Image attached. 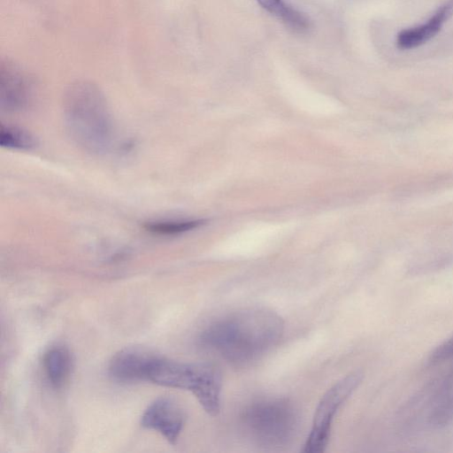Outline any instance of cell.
Returning <instances> with one entry per match:
<instances>
[{
	"instance_id": "obj_1",
	"label": "cell",
	"mask_w": 453,
	"mask_h": 453,
	"mask_svg": "<svg viewBox=\"0 0 453 453\" xmlns=\"http://www.w3.org/2000/svg\"><path fill=\"white\" fill-rule=\"evenodd\" d=\"M282 319L265 308L244 309L209 325L199 341L234 365H245L260 358L281 338Z\"/></svg>"
},
{
	"instance_id": "obj_10",
	"label": "cell",
	"mask_w": 453,
	"mask_h": 453,
	"mask_svg": "<svg viewBox=\"0 0 453 453\" xmlns=\"http://www.w3.org/2000/svg\"><path fill=\"white\" fill-rule=\"evenodd\" d=\"M44 369L48 380L55 388H62L68 380L72 360L66 348L53 347L44 356Z\"/></svg>"
},
{
	"instance_id": "obj_9",
	"label": "cell",
	"mask_w": 453,
	"mask_h": 453,
	"mask_svg": "<svg viewBox=\"0 0 453 453\" xmlns=\"http://www.w3.org/2000/svg\"><path fill=\"white\" fill-rule=\"evenodd\" d=\"M452 15L453 0H447L426 22L400 31L395 41L397 48L407 50L425 44L441 30Z\"/></svg>"
},
{
	"instance_id": "obj_2",
	"label": "cell",
	"mask_w": 453,
	"mask_h": 453,
	"mask_svg": "<svg viewBox=\"0 0 453 453\" xmlns=\"http://www.w3.org/2000/svg\"><path fill=\"white\" fill-rule=\"evenodd\" d=\"M64 118L73 141L92 154L109 150L114 139V124L107 100L95 83L72 82L63 98Z\"/></svg>"
},
{
	"instance_id": "obj_5",
	"label": "cell",
	"mask_w": 453,
	"mask_h": 453,
	"mask_svg": "<svg viewBox=\"0 0 453 453\" xmlns=\"http://www.w3.org/2000/svg\"><path fill=\"white\" fill-rule=\"evenodd\" d=\"M362 378L361 372H351L325 393L316 408L311 430L304 445V452L320 453L325 450L337 411L358 387Z\"/></svg>"
},
{
	"instance_id": "obj_12",
	"label": "cell",
	"mask_w": 453,
	"mask_h": 453,
	"mask_svg": "<svg viewBox=\"0 0 453 453\" xmlns=\"http://www.w3.org/2000/svg\"><path fill=\"white\" fill-rule=\"evenodd\" d=\"M0 144L2 147L12 150H30L37 146L38 142L30 132L23 128L2 125Z\"/></svg>"
},
{
	"instance_id": "obj_7",
	"label": "cell",
	"mask_w": 453,
	"mask_h": 453,
	"mask_svg": "<svg viewBox=\"0 0 453 453\" xmlns=\"http://www.w3.org/2000/svg\"><path fill=\"white\" fill-rule=\"evenodd\" d=\"M184 414L180 405L172 398L163 396L152 402L144 411L141 425L162 434L174 444L182 430Z\"/></svg>"
},
{
	"instance_id": "obj_8",
	"label": "cell",
	"mask_w": 453,
	"mask_h": 453,
	"mask_svg": "<svg viewBox=\"0 0 453 453\" xmlns=\"http://www.w3.org/2000/svg\"><path fill=\"white\" fill-rule=\"evenodd\" d=\"M157 357L142 348H125L111 357L109 374L112 380L120 383L148 380L150 367Z\"/></svg>"
},
{
	"instance_id": "obj_11",
	"label": "cell",
	"mask_w": 453,
	"mask_h": 453,
	"mask_svg": "<svg viewBox=\"0 0 453 453\" xmlns=\"http://www.w3.org/2000/svg\"><path fill=\"white\" fill-rule=\"evenodd\" d=\"M203 223L202 219H158L146 222L143 227L153 234L172 236L196 229Z\"/></svg>"
},
{
	"instance_id": "obj_6",
	"label": "cell",
	"mask_w": 453,
	"mask_h": 453,
	"mask_svg": "<svg viewBox=\"0 0 453 453\" xmlns=\"http://www.w3.org/2000/svg\"><path fill=\"white\" fill-rule=\"evenodd\" d=\"M36 86L31 74L19 64L3 58L0 64V104L8 111L27 108L35 98Z\"/></svg>"
},
{
	"instance_id": "obj_13",
	"label": "cell",
	"mask_w": 453,
	"mask_h": 453,
	"mask_svg": "<svg viewBox=\"0 0 453 453\" xmlns=\"http://www.w3.org/2000/svg\"><path fill=\"white\" fill-rule=\"evenodd\" d=\"M285 25L297 33L307 32L311 27L309 19L301 12L288 4L278 15Z\"/></svg>"
},
{
	"instance_id": "obj_15",
	"label": "cell",
	"mask_w": 453,
	"mask_h": 453,
	"mask_svg": "<svg viewBox=\"0 0 453 453\" xmlns=\"http://www.w3.org/2000/svg\"><path fill=\"white\" fill-rule=\"evenodd\" d=\"M258 4L272 14L278 16L287 4L283 0H257Z\"/></svg>"
},
{
	"instance_id": "obj_4",
	"label": "cell",
	"mask_w": 453,
	"mask_h": 453,
	"mask_svg": "<svg viewBox=\"0 0 453 453\" xmlns=\"http://www.w3.org/2000/svg\"><path fill=\"white\" fill-rule=\"evenodd\" d=\"M244 422L259 441L280 445L289 440L297 424L293 406L284 400H265L250 406Z\"/></svg>"
},
{
	"instance_id": "obj_3",
	"label": "cell",
	"mask_w": 453,
	"mask_h": 453,
	"mask_svg": "<svg viewBox=\"0 0 453 453\" xmlns=\"http://www.w3.org/2000/svg\"><path fill=\"white\" fill-rule=\"evenodd\" d=\"M148 380L192 392L211 416L218 415L220 411L222 375L212 365L183 363L157 357L150 367Z\"/></svg>"
},
{
	"instance_id": "obj_14",
	"label": "cell",
	"mask_w": 453,
	"mask_h": 453,
	"mask_svg": "<svg viewBox=\"0 0 453 453\" xmlns=\"http://www.w3.org/2000/svg\"><path fill=\"white\" fill-rule=\"evenodd\" d=\"M453 357V336L438 346L433 352L431 359L434 361H441Z\"/></svg>"
}]
</instances>
